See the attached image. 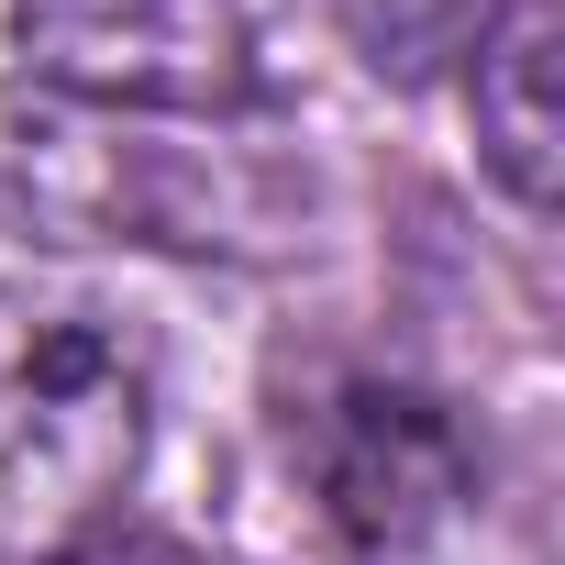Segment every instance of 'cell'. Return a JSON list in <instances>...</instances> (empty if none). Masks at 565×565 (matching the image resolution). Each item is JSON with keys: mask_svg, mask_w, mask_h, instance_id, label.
Listing matches in <instances>:
<instances>
[{"mask_svg": "<svg viewBox=\"0 0 565 565\" xmlns=\"http://www.w3.org/2000/svg\"><path fill=\"white\" fill-rule=\"evenodd\" d=\"M145 422L156 377L111 311L0 289V565H56L67 543L111 532Z\"/></svg>", "mask_w": 565, "mask_h": 565, "instance_id": "6da1fadb", "label": "cell"}, {"mask_svg": "<svg viewBox=\"0 0 565 565\" xmlns=\"http://www.w3.org/2000/svg\"><path fill=\"white\" fill-rule=\"evenodd\" d=\"M289 455H300L322 521L355 554H411V543H433L477 499L466 422L433 388H411V377H333V388H311L300 422H289Z\"/></svg>", "mask_w": 565, "mask_h": 565, "instance_id": "7a4b0ae2", "label": "cell"}, {"mask_svg": "<svg viewBox=\"0 0 565 565\" xmlns=\"http://www.w3.org/2000/svg\"><path fill=\"white\" fill-rule=\"evenodd\" d=\"M12 45L89 111H244L255 34L233 0H12Z\"/></svg>", "mask_w": 565, "mask_h": 565, "instance_id": "3957f363", "label": "cell"}, {"mask_svg": "<svg viewBox=\"0 0 565 565\" xmlns=\"http://www.w3.org/2000/svg\"><path fill=\"white\" fill-rule=\"evenodd\" d=\"M554 0H521L477 34V156L521 211H554Z\"/></svg>", "mask_w": 565, "mask_h": 565, "instance_id": "277c9868", "label": "cell"}, {"mask_svg": "<svg viewBox=\"0 0 565 565\" xmlns=\"http://www.w3.org/2000/svg\"><path fill=\"white\" fill-rule=\"evenodd\" d=\"M355 45L388 67V78H422L444 56H477V34L499 23V0H344Z\"/></svg>", "mask_w": 565, "mask_h": 565, "instance_id": "5b68a950", "label": "cell"}, {"mask_svg": "<svg viewBox=\"0 0 565 565\" xmlns=\"http://www.w3.org/2000/svg\"><path fill=\"white\" fill-rule=\"evenodd\" d=\"M56 565H200V554L167 543V532H89V543H67Z\"/></svg>", "mask_w": 565, "mask_h": 565, "instance_id": "8992f818", "label": "cell"}]
</instances>
